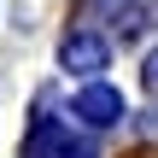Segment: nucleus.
I'll use <instances>...</instances> for the list:
<instances>
[{
	"mask_svg": "<svg viewBox=\"0 0 158 158\" xmlns=\"http://www.w3.org/2000/svg\"><path fill=\"white\" fill-rule=\"evenodd\" d=\"M147 88H158V53L147 59Z\"/></svg>",
	"mask_w": 158,
	"mask_h": 158,
	"instance_id": "4",
	"label": "nucleus"
},
{
	"mask_svg": "<svg viewBox=\"0 0 158 158\" xmlns=\"http://www.w3.org/2000/svg\"><path fill=\"white\" fill-rule=\"evenodd\" d=\"M59 59H64V70H82V76H94V70H106L111 47H106V41H100L94 29H76V35H64Z\"/></svg>",
	"mask_w": 158,
	"mask_h": 158,
	"instance_id": "2",
	"label": "nucleus"
},
{
	"mask_svg": "<svg viewBox=\"0 0 158 158\" xmlns=\"http://www.w3.org/2000/svg\"><path fill=\"white\" fill-rule=\"evenodd\" d=\"M23 158H94V147L76 141V129L59 117H35L23 135Z\"/></svg>",
	"mask_w": 158,
	"mask_h": 158,
	"instance_id": "1",
	"label": "nucleus"
},
{
	"mask_svg": "<svg viewBox=\"0 0 158 158\" xmlns=\"http://www.w3.org/2000/svg\"><path fill=\"white\" fill-rule=\"evenodd\" d=\"M76 117H82V123H94V129H106V123H117V117H123V94H117V88H106V82H88V88L76 94Z\"/></svg>",
	"mask_w": 158,
	"mask_h": 158,
	"instance_id": "3",
	"label": "nucleus"
}]
</instances>
